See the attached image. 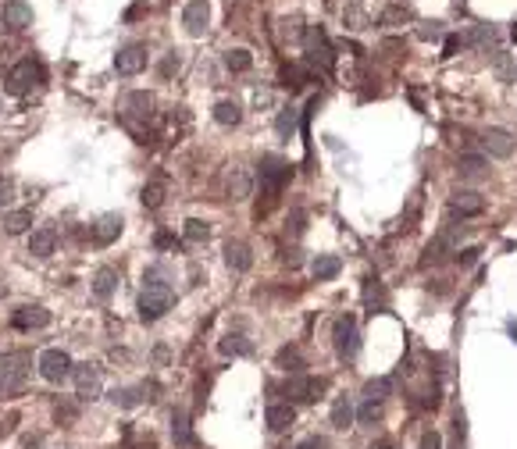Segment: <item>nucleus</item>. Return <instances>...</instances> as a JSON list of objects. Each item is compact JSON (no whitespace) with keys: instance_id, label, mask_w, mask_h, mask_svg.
Returning a JSON list of instances; mask_svg holds the SVG:
<instances>
[{"instance_id":"obj_1","label":"nucleus","mask_w":517,"mask_h":449,"mask_svg":"<svg viewBox=\"0 0 517 449\" xmlns=\"http://www.w3.org/2000/svg\"><path fill=\"white\" fill-rule=\"evenodd\" d=\"M29 367H33V357L26 350H11L0 357V392H18L26 389V378H29Z\"/></svg>"},{"instance_id":"obj_2","label":"nucleus","mask_w":517,"mask_h":449,"mask_svg":"<svg viewBox=\"0 0 517 449\" xmlns=\"http://www.w3.org/2000/svg\"><path fill=\"white\" fill-rule=\"evenodd\" d=\"M171 307H175V293H171L168 282H146L143 286V293H139V318L143 321H157Z\"/></svg>"},{"instance_id":"obj_3","label":"nucleus","mask_w":517,"mask_h":449,"mask_svg":"<svg viewBox=\"0 0 517 449\" xmlns=\"http://www.w3.org/2000/svg\"><path fill=\"white\" fill-rule=\"evenodd\" d=\"M40 82H43V68H40L33 58L18 61V65L8 72V79H4V86H8L11 97H26V93H33Z\"/></svg>"},{"instance_id":"obj_4","label":"nucleus","mask_w":517,"mask_h":449,"mask_svg":"<svg viewBox=\"0 0 517 449\" xmlns=\"http://www.w3.org/2000/svg\"><path fill=\"white\" fill-rule=\"evenodd\" d=\"M293 168L282 161V157H265L261 161V185H265V196H268V207L275 203V196L282 193V185L289 182Z\"/></svg>"},{"instance_id":"obj_5","label":"nucleus","mask_w":517,"mask_h":449,"mask_svg":"<svg viewBox=\"0 0 517 449\" xmlns=\"http://www.w3.org/2000/svg\"><path fill=\"white\" fill-rule=\"evenodd\" d=\"M304 50H307V61L311 65H321L325 72L336 65V54H332V43H329V36H325V29H318V26H311V29H304Z\"/></svg>"},{"instance_id":"obj_6","label":"nucleus","mask_w":517,"mask_h":449,"mask_svg":"<svg viewBox=\"0 0 517 449\" xmlns=\"http://www.w3.org/2000/svg\"><path fill=\"white\" fill-rule=\"evenodd\" d=\"M36 364H40V374H43L47 382H65V378L75 371V364H72V357H68L65 350H43Z\"/></svg>"},{"instance_id":"obj_7","label":"nucleus","mask_w":517,"mask_h":449,"mask_svg":"<svg viewBox=\"0 0 517 449\" xmlns=\"http://www.w3.org/2000/svg\"><path fill=\"white\" fill-rule=\"evenodd\" d=\"M336 350H339V357H346V360H353L357 357V350H361V335H357V318H339L336 321Z\"/></svg>"},{"instance_id":"obj_8","label":"nucleus","mask_w":517,"mask_h":449,"mask_svg":"<svg viewBox=\"0 0 517 449\" xmlns=\"http://www.w3.org/2000/svg\"><path fill=\"white\" fill-rule=\"evenodd\" d=\"M11 325H15L18 332H36V328H47V325H50V310H47V307H40V303H26V307H18V310L11 314Z\"/></svg>"},{"instance_id":"obj_9","label":"nucleus","mask_w":517,"mask_h":449,"mask_svg":"<svg viewBox=\"0 0 517 449\" xmlns=\"http://www.w3.org/2000/svg\"><path fill=\"white\" fill-rule=\"evenodd\" d=\"M146 68V47L143 43H129L114 54V72L118 75H136Z\"/></svg>"},{"instance_id":"obj_10","label":"nucleus","mask_w":517,"mask_h":449,"mask_svg":"<svg viewBox=\"0 0 517 449\" xmlns=\"http://www.w3.org/2000/svg\"><path fill=\"white\" fill-rule=\"evenodd\" d=\"M75 389L79 399H97L100 396V367L97 364H75Z\"/></svg>"},{"instance_id":"obj_11","label":"nucleus","mask_w":517,"mask_h":449,"mask_svg":"<svg viewBox=\"0 0 517 449\" xmlns=\"http://www.w3.org/2000/svg\"><path fill=\"white\" fill-rule=\"evenodd\" d=\"M207 22H210V8H207V0H189L186 11H182V26L189 36H203L207 33Z\"/></svg>"},{"instance_id":"obj_12","label":"nucleus","mask_w":517,"mask_h":449,"mask_svg":"<svg viewBox=\"0 0 517 449\" xmlns=\"http://www.w3.org/2000/svg\"><path fill=\"white\" fill-rule=\"evenodd\" d=\"M325 389H329L325 378H293V382L286 385V392H289L293 399H300V403H314V399H321Z\"/></svg>"},{"instance_id":"obj_13","label":"nucleus","mask_w":517,"mask_h":449,"mask_svg":"<svg viewBox=\"0 0 517 449\" xmlns=\"http://www.w3.org/2000/svg\"><path fill=\"white\" fill-rule=\"evenodd\" d=\"M125 118L132 121H154V97L146 90H136L125 97Z\"/></svg>"},{"instance_id":"obj_14","label":"nucleus","mask_w":517,"mask_h":449,"mask_svg":"<svg viewBox=\"0 0 517 449\" xmlns=\"http://www.w3.org/2000/svg\"><path fill=\"white\" fill-rule=\"evenodd\" d=\"M481 146L489 157H510L513 153V136L506 129H485L481 132Z\"/></svg>"},{"instance_id":"obj_15","label":"nucleus","mask_w":517,"mask_h":449,"mask_svg":"<svg viewBox=\"0 0 517 449\" xmlns=\"http://www.w3.org/2000/svg\"><path fill=\"white\" fill-rule=\"evenodd\" d=\"M122 224H125L122 214H104V217L93 224V243H97V247H111V243L122 236Z\"/></svg>"},{"instance_id":"obj_16","label":"nucleus","mask_w":517,"mask_h":449,"mask_svg":"<svg viewBox=\"0 0 517 449\" xmlns=\"http://www.w3.org/2000/svg\"><path fill=\"white\" fill-rule=\"evenodd\" d=\"M0 18H4L8 29H29L33 26V8L26 4V0H8L4 11H0Z\"/></svg>"},{"instance_id":"obj_17","label":"nucleus","mask_w":517,"mask_h":449,"mask_svg":"<svg viewBox=\"0 0 517 449\" xmlns=\"http://www.w3.org/2000/svg\"><path fill=\"white\" fill-rule=\"evenodd\" d=\"M449 207H453V214H460V217H474V214L485 210V200H481L474 189H457L453 200H449Z\"/></svg>"},{"instance_id":"obj_18","label":"nucleus","mask_w":517,"mask_h":449,"mask_svg":"<svg viewBox=\"0 0 517 449\" xmlns=\"http://www.w3.org/2000/svg\"><path fill=\"white\" fill-rule=\"evenodd\" d=\"M265 421H268V428L279 435V431H289V428H293L297 410H293V403H272L268 413H265Z\"/></svg>"},{"instance_id":"obj_19","label":"nucleus","mask_w":517,"mask_h":449,"mask_svg":"<svg viewBox=\"0 0 517 449\" xmlns=\"http://www.w3.org/2000/svg\"><path fill=\"white\" fill-rule=\"evenodd\" d=\"M54 247H58V232H54V229H36V232L29 236V254L40 257V261H47V257L54 254Z\"/></svg>"},{"instance_id":"obj_20","label":"nucleus","mask_w":517,"mask_h":449,"mask_svg":"<svg viewBox=\"0 0 517 449\" xmlns=\"http://www.w3.org/2000/svg\"><path fill=\"white\" fill-rule=\"evenodd\" d=\"M225 264H228L232 271H250V264H253L250 247L239 243V239H228V243H225Z\"/></svg>"},{"instance_id":"obj_21","label":"nucleus","mask_w":517,"mask_h":449,"mask_svg":"<svg viewBox=\"0 0 517 449\" xmlns=\"http://www.w3.org/2000/svg\"><path fill=\"white\" fill-rule=\"evenodd\" d=\"M250 193H253V178H250V171L246 168H232V175H228V200H250Z\"/></svg>"},{"instance_id":"obj_22","label":"nucleus","mask_w":517,"mask_h":449,"mask_svg":"<svg viewBox=\"0 0 517 449\" xmlns=\"http://www.w3.org/2000/svg\"><path fill=\"white\" fill-rule=\"evenodd\" d=\"M457 171H460V178L478 182V178L489 175V161H485V157H474V153H464V157L457 161Z\"/></svg>"},{"instance_id":"obj_23","label":"nucleus","mask_w":517,"mask_h":449,"mask_svg":"<svg viewBox=\"0 0 517 449\" xmlns=\"http://www.w3.org/2000/svg\"><path fill=\"white\" fill-rule=\"evenodd\" d=\"M114 289H118V271L114 268H97V275H93V296L97 300H111Z\"/></svg>"},{"instance_id":"obj_24","label":"nucleus","mask_w":517,"mask_h":449,"mask_svg":"<svg viewBox=\"0 0 517 449\" xmlns=\"http://www.w3.org/2000/svg\"><path fill=\"white\" fill-rule=\"evenodd\" d=\"M339 268H343V261H339L336 254H321V257L311 264V271H314V278H318V282L336 278V275H339Z\"/></svg>"},{"instance_id":"obj_25","label":"nucleus","mask_w":517,"mask_h":449,"mask_svg":"<svg viewBox=\"0 0 517 449\" xmlns=\"http://www.w3.org/2000/svg\"><path fill=\"white\" fill-rule=\"evenodd\" d=\"M29 224H33V210H26V207L4 214V232H8V236H22Z\"/></svg>"},{"instance_id":"obj_26","label":"nucleus","mask_w":517,"mask_h":449,"mask_svg":"<svg viewBox=\"0 0 517 449\" xmlns=\"http://www.w3.org/2000/svg\"><path fill=\"white\" fill-rule=\"evenodd\" d=\"M164 193H168V182H164V178H150V182L143 185V207H146V210H157V207L164 203Z\"/></svg>"},{"instance_id":"obj_27","label":"nucleus","mask_w":517,"mask_h":449,"mask_svg":"<svg viewBox=\"0 0 517 449\" xmlns=\"http://www.w3.org/2000/svg\"><path fill=\"white\" fill-rule=\"evenodd\" d=\"M239 118H242V107L235 100H218L214 104V121L218 125H239Z\"/></svg>"},{"instance_id":"obj_28","label":"nucleus","mask_w":517,"mask_h":449,"mask_svg":"<svg viewBox=\"0 0 517 449\" xmlns=\"http://www.w3.org/2000/svg\"><path fill=\"white\" fill-rule=\"evenodd\" d=\"M182 236H186V243H207L210 239V224L200 221V217H189L186 229H182Z\"/></svg>"},{"instance_id":"obj_29","label":"nucleus","mask_w":517,"mask_h":449,"mask_svg":"<svg viewBox=\"0 0 517 449\" xmlns=\"http://www.w3.org/2000/svg\"><path fill=\"white\" fill-rule=\"evenodd\" d=\"M250 65H253L250 50H228L225 54V68L228 72H250Z\"/></svg>"},{"instance_id":"obj_30","label":"nucleus","mask_w":517,"mask_h":449,"mask_svg":"<svg viewBox=\"0 0 517 449\" xmlns=\"http://www.w3.org/2000/svg\"><path fill=\"white\" fill-rule=\"evenodd\" d=\"M332 424H336V428H350V424H353V406H350V399H336V406H332Z\"/></svg>"},{"instance_id":"obj_31","label":"nucleus","mask_w":517,"mask_h":449,"mask_svg":"<svg viewBox=\"0 0 517 449\" xmlns=\"http://www.w3.org/2000/svg\"><path fill=\"white\" fill-rule=\"evenodd\" d=\"M171 438H175L178 445H189V442H193V431H189L186 413H175V417H171Z\"/></svg>"},{"instance_id":"obj_32","label":"nucleus","mask_w":517,"mask_h":449,"mask_svg":"<svg viewBox=\"0 0 517 449\" xmlns=\"http://www.w3.org/2000/svg\"><path fill=\"white\" fill-rule=\"evenodd\" d=\"M221 353L225 357H242V353H250V342L242 335H225L221 339Z\"/></svg>"},{"instance_id":"obj_33","label":"nucleus","mask_w":517,"mask_h":449,"mask_svg":"<svg viewBox=\"0 0 517 449\" xmlns=\"http://www.w3.org/2000/svg\"><path fill=\"white\" fill-rule=\"evenodd\" d=\"M389 392H393V378H375V382L364 385V396L368 399H385Z\"/></svg>"},{"instance_id":"obj_34","label":"nucleus","mask_w":517,"mask_h":449,"mask_svg":"<svg viewBox=\"0 0 517 449\" xmlns=\"http://www.w3.org/2000/svg\"><path fill=\"white\" fill-rule=\"evenodd\" d=\"M410 18V8L407 4H389L382 11V26H396V22H407Z\"/></svg>"},{"instance_id":"obj_35","label":"nucleus","mask_w":517,"mask_h":449,"mask_svg":"<svg viewBox=\"0 0 517 449\" xmlns=\"http://www.w3.org/2000/svg\"><path fill=\"white\" fill-rule=\"evenodd\" d=\"M279 367H286V371H300V367H304V357H300V350H293V346L279 350Z\"/></svg>"},{"instance_id":"obj_36","label":"nucleus","mask_w":517,"mask_h":449,"mask_svg":"<svg viewBox=\"0 0 517 449\" xmlns=\"http://www.w3.org/2000/svg\"><path fill=\"white\" fill-rule=\"evenodd\" d=\"M361 424H375L378 417H382V399H364V406H361Z\"/></svg>"},{"instance_id":"obj_37","label":"nucleus","mask_w":517,"mask_h":449,"mask_svg":"<svg viewBox=\"0 0 517 449\" xmlns=\"http://www.w3.org/2000/svg\"><path fill=\"white\" fill-rule=\"evenodd\" d=\"M293 129H297V111H293V107H286V114L279 118V132H282V136H289Z\"/></svg>"},{"instance_id":"obj_38","label":"nucleus","mask_w":517,"mask_h":449,"mask_svg":"<svg viewBox=\"0 0 517 449\" xmlns=\"http://www.w3.org/2000/svg\"><path fill=\"white\" fill-rule=\"evenodd\" d=\"M417 36H421V40H439V36H442V29H439V22H421Z\"/></svg>"},{"instance_id":"obj_39","label":"nucleus","mask_w":517,"mask_h":449,"mask_svg":"<svg viewBox=\"0 0 517 449\" xmlns=\"http://www.w3.org/2000/svg\"><path fill=\"white\" fill-rule=\"evenodd\" d=\"M471 43L489 47V43H496V33H492V29H474V33H471Z\"/></svg>"},{"instance_id":"obj_40","label":"nucleus","mask_w":517,"mask_h":449,"mask_svg":"<svg viewBox=\"0 0 517 449\" xmlns=\"http://www.w3.org/2000/svg\"><path fill=\"white\" fill-rule=\"evenodd\" d=\"M154 247H161V250H178V239H175L171 232H157V236H154Z\"/></svg>"},{"instance_id":"obj_41","label":"nucleus","mask_w":517,"mask_h":449,"mask_svg":"<svg viewBox=\"0 0 517 449\" xmlns=\"http://www.w3.org/2000/svg\"><path fill=\"white\" fill-rule=\"evenodd\" d=\"M421 449H442L439 431H425V435H421Z\"/></svg>"},{"instance_id":"obj_42","label":"nucleus","mask_w":517,"mask_h":449,"mask_svg":"<svg viewBox=\"0 0 517 449\" xmlns=\"http://www.w3.org/2000/svg\"><path fill=\"white\" fill-rule=\"evenodd\" d=\"M75 417H79V410H75V406H68V403H65V406H58V421H65V424H72Z\"/></svg>"},{"instance_id":"obj_43","label":"nucleus","mask_w":517,"mask_h":449,"mask_svg":"<svg viewBox=\"0 0 517 449\" xmlns=\"http://www.w3.org/2000/svg\"><path fill=\"white\" fill-rule=\"evenodd\" d=\"M11 193H15V185H11L8 178H0V203H8V200H11Z\"/></svg>"},{"instance_id":"obj_44","label":"nucleus","mask_w":517,"mask_h":449,"mask_svg":"<svg viewBox=\"0 0 517 449\" xmlns=\"http://www.w3.org/2000/svg\"><path fill=\"white\" fill-rule=\"evenodd\" d=\"M474 257H478V250L471 247V250H464V254H460L457 261H460V264H474Z\"/></svg>"},{"instance_id":"obj_45","label":"nucleus","mask_w":517,"mask_h":449,"mask_svg":"<svg viewBox=\"0 0 517 449\" xmlns=\"http://www.w3.org/2000/svg\"><path fill=\"white\" fill-rule=\"evenodd\" d=\"M297 449H325V442H321V438H307V442H300Z\"/></svg>"},{"instance_id":"obj_46","label":"nucleus","mask_w":517,"mask_h":449,"mask_svg":"<svg viewBox=\"0 0 517 449\" xmlns=\"http://www.w3.org/2000/svg\"><path fill=\"white\" fill-rule=\"evenodd\" d=\"M282 261H286V264H289V268H297V264H300V254H297V250H289V254H286V257H282Z\"/></svg>"},{"instance_id":"obj_47","label":"nucleus","mask_w":517,"mask_h":449,"mask_svg":"<svg viewBox=\"0 0 517 449\" xmlns=\"http://www.w3.org/2000/svg\"><path fill=\"white\" fill-rule=\"evenodd\" d=\"M15 421H18V417H15V413H11V417H8V421H4V424H0V435H8V431H11V428H15Z\"/></svg>"},{"instance_id":"obj_48","label":"nucleus","mask_w":517,"mask_h":449,"mask_svg":"<svg viewBox=\"0 0 517 449\" xmlns=\"http://www.w3.org/2000/svg\"><path fill=\"white\" fill-rule=\"evenodd\" d=\"M457 43H460V40H457V36H449V40H446V58H449V54H453V50H457Z\"/></svg>"},{"instance_id":"obj_49","label":"nucleus","mask_w":517,"mask_h":449,"mask_svg":"<svg viewBox=\"0 0 517 449\" xmlns=\"http://www.w3.org/2000/svg\"><path fill=\"white\" fill-rule=\"evenodd\" d=\"M368 449H393V445H389V442H371Z\"/></svg>"},{"instance_id":"obj_50","label":"nucleus","mask_w":517,"mask_h":449,"mask_svg":"<svg viewBox=\"0 0 517 449\" xmlns=\"http://www.w3.org/2000/svg\"><path fill=\"white\" fill-rule=\"evenodd\" d=\"M510 335H513V339H517V321H510Z\"/></svg>"},{"instance_id":"obj_51","label":"nucleus","mask_w":517,"mask_h":449,"mask_svg":"<svg viewBox=\"0 0 517 449\" xmlns=\"http://www.w3.org/2000/svg\"><path fill=\"white\" fill-rule=\"evenodd\" d=\"M513 40H517V26H513Z\"/></svg>"}]
</instances>
